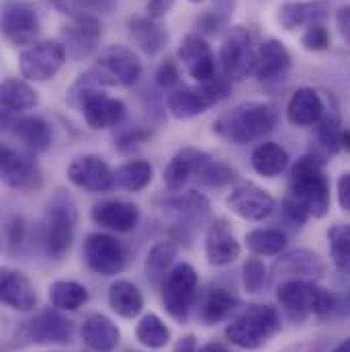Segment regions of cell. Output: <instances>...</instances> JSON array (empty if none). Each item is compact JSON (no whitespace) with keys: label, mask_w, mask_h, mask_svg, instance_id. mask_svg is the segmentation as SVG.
I'll return each mask as SVG.
<instances>
[{"label":"cell","mask_w":350,"mask_h":352,"mask_svg":"<svg viewBox=\"0 0 350 352\" xmlns=\"http://www.w3.org/2000/svg\"><path fill=\"white\" fill-rule=\"evenodd\" d=\"M326 156L318 152L303 154L289 173V195L297 199L309 217H326L332 203L330 180L326 176Z\"/></svg>","instance_id":"1"},{"label":"cell","mask_w":350,"mask_h":352,"mask_svg":"<svg viewBox=\"0 0 350 352\" xmlns=\"http://www.w3.org/2000/svg\"><path fill=\"white\" fill-rule=\"evenodd\" d=\"M276 109L268 102H242L213 121V133L230 144H252L274 131Z\"/></svg>","instance_id":"2"},{"label":"cell","mask_w":350,"mask_h":352,"mask_svg":"<svg viewBox=\"0 0 350 352\" xmlns=\"http://www.w3.org/2000/svg\"><path fill=\"white\" fill-rule=\"evenodd\" d=\"M76 226L78 209L74 199L66 190H58L52 197L41 223L43 250L52 261H62L70 252L76 236Z\"/></svg>","instance_id":"3"},{"label":"cell","mask_w":350,"mask_h":352,"mask_svg":"<svg viewBox=\"0 0 350 352\" xmlns=\"http://www.w3.org/2000/svg\"><path fill=\"white\" fill-rule=\"evenodd\" d=\"M276 299L291 320L303 322L307 316H326L334 309L332 293L311 278H289L276 289Z\"/></svg>","instance_id":"4"},{"label":"cell","mask_w":350,"mask_h":352,"mask_svg":"<svg viewBox=\"0 0 350 352\" xmlns=\"http://www.w3.org/2000/svg\"><path fill=\"white\" fill-rule=\"evenodd\" d=\"M281 332V314L272 305H248L226 328V338L244 351H259Z\"/></svg>","instance_id":"5"},{"label":"cell","mask_w":350,"mask_h":352,"mask_svg":"<svg viewBox=\"0 0 350 352\" xmlns=\"http://www.w3.org/2000/svg\"><path fill=\"white\" fill-rule=\"evenodd\" d=\"M90 74L100 87L129 88L142 78V62L127 45H109L92 62Z\"/></svg>","instance_id":"6"},{"label":"cell","mask_w":350,"mask_h":352,"mask_svg":"<svg viewBox=\"0 0 350 352\" xmlns=\"http://www.w3.org/2000/svg\"><path fill=\"white\" fill-rule=\"evenodd\" d=\"M219 66L232 82H242L256 72V50L246 27L228 29L219 47Z\"/></svg>","instance_id":"7"},{"label":"cell","mask_w":350,"mask_h":352,"mask_svg":"<svg viewBox=\"0 0 350 352\" xmlns=\"http://www.w3.org/2000/svg\"><path fill=\"white\" fill-rule=\"evenodd\" d=\"M199 287V274L188 263L175 264L168 276L162 283V303L168 316L178 324H186Z\"/></svg>","instance_id":"8"},{"label":"cell","mask_w":350,"mask_h":352,"mask_svg":"<svg viewBox=\"0 0 350 352\" xmlns=\"http://www.w3.org/2000/svg\"><path fill=\"white\" fill-rule=\"evenodd\" d=\"M66 58V50L60 41L39 39L19 54V70L29 82H47L62 70Z\"/></svg>","instance_id":"9"},{"label":"cell","mask_w":350,"mask_h":352,"mask_svg":"<svg viewBox=\"0 0 350 352\" xmlns=\"http://www.w3.org/2000/svg\"><path fill=\"white\" fill-rule=\"evenodd\" d=\"M37 154H31L29 150L12 148L8 144L0 146V176L6 186L19 190V192H31L41 186L43 176L37 164Z\"/></svg>","instance_id":"10"},{"label":"cell","mask_w":350,"mask_h":352,"mask_svg":"<svg viewBox=\"0 0 350 352\" xmlns=\"http://www.w3.org/2000/svg\"><path fill=\"white\" fill-rule=\"evenodd\" d=\"M83 254L87 266L100 274V276H115L123 272L127 264V250L125 246L105 232H92L85 238Z\"/></svg>","instance_id":"11"},{"label":"cell","mask_w":350,"mask_h":352,"mask_svg":"<svg viewBox=\"0 0 350 352\" xmlns=\"http://www.w3.org/2000/svg\"><path fill=\"white\" fill-rule=\"evenodd\" d=\"M19 336L31 344H70L74 338V324L60 314V309H43L19 328Z\"/></svg>","instance_id":"12"},{"label":"cell","mask_w":350,"mask_h":352,"mask_svg":"<svg viewBox=\"0 0 350 352\" xmlns=\"http://www.w3.org/2000/svg\"><path fill=\"white\" fill-rule=\"evenodd\" d=\"M2 35L10 45L29 47L39 41L41 23L37 12L23 2H4L2 6Z\"/></svg>","instance_id":"13"},{"label":"cell","mask_w":350,"mask_h":352,"mask_svg":"<svg viewBox=\"0 0 350 352\" xmlns=\"http://www.w3.org/2000/svg\"><path fill=\"white\" fill-rule=\"evenodd\" d=\"M102 37V27L98 16H72L70 23L62 27L60 43L70 60H85L98 50Z\"/></svg>","instance_id":"14"},{"label":"cell","mask_w":350,"mask_h":352,"mask_svg":"<svg viewBox=\"0 0 350 352\" xmlns=\"http://www.w3.org/2000/svg\"><path fill=\"white\" fill-rule=\"evenodd\" d=\"M68 180L90 195H102L117 186L115 170H111V166L94 154L74 158L68 166Z\"/></svg>","instance_id":"15"},{"label":"cell","mask_w":350,"mask_h":352,"mask_svg":"<svg viewBox=\"0 0 350 352\" xmlns=\"http://www.w3.org/2000/svg\"><path fill=\"white\" fill-rule=\"evenodd\" d=\"M2 129L10 133L31 154H41L52 148V140H54L52 125L37 115L14 117L2 113Z\"/></svg>","instance_id":"16"},{"label":"cell","mask_w":350,"mask_h":352,"mask_svg":"<svg viewBox=\"0 0 350 352\" xmlns=\"http://www.w3.org/2000/svg\"><path fill=\"white\" fill-rule=\"evenodd\" d=\"M226 203L232 209V213L246 221H263L274 211L272 195L250 180H240L228 195Z\"/></svg>","instance_id":"17"},{"label":"cell","mask_w":350,"mask_h":352,"mask_svg":"<svg viewBox=\"0 0 350 352\" xmlns=\"http://www.w3.org/2000/svg\"><path fill=\"white\" fill-rule=\"evenodd\" d=\"M178 60L197 85H203L217 74L213 50L199 33H188L182 37L178 45Z\"/></svg>","instance_id":"18"},{"label":"cell","mask_w":350,"mask_h":352,"mask_svg":"<svg viewBox=\"0 0 350 352\" xmlns=\"http://www.w3.org/2000/svg\"><path fill=\"white\" fill-rule=\"evenodd\" d=\"M242 246L226 217H215L209 221L205 232V258L211 266H228L238 261Z\"/></svg>","instance_id":"19"},{"label":"cell","mask_w":350,"mask_h":352,"mask_svg":"<svg viewBox=\"0 0 350 352\" xmlns=\"http://www.w3.org/2000/svg\"><path fill=\"white\" fill-rule=\"evenodd\" d=\"M140 217H142L140 207L121 199L100 201L90 211V219L94 226H98L100 230L115 232V234L133 232L140 223Z\"/></svg>","instance_id":"20"},{"label":"cell","mask_w":350,"mask_h":352,"mask_svg":"<svg viewBox=\"0 0 350 352\" xmlns=\"http://www.w3.org/2000/svg\"><path fill=\"white\" fill-rule=\"evenodd\" d=\"M293 66L291 52L281 39H266L256 50V80L263 85H278L287 80Z\"/></svg>","instance_id":"21"},{"label":"cell","mask_w":350,"mask_h":352,"mask_svg":"<svg viewBox=\"0 0 350 352\" xmlns=\"http://www.w3.org/2000/svg\"><path fill=\"white\" fill-rule=\"evenodd\" d=\"M0 299L6 307L29 314L37 307V289L33 280L19 268L4 266L0 270Z\"/></svg>","instance_id":"22"},{"label":"cell","mask_w":350,"mask_h":352,"mask_svg":"<svg viewBox=\"0 0 350 352\" xmlns=\"http://www.w3.org/2000/svg\"><path fill=\"white\" fill-rule=\"evenodd\" d=\"M90 129H113L123 123L127 107L121 98L109 96L102 88L92 92L80 109Z\"/></svg>","instance_id":"23"},{"label":"cell","mask_w":350,"mask_h":352,"mask_svg":"<svg viewBox=\"0 0 350 352\" xmlns=\"http://www.w3.org/2000/svg\"><path fill=\"white\" fill-rule=\"evenodd\" d=\"M328 0H291L281 4L276 10V21L285 31L307 29L309 25L324 23L330 16Z\"/></svg>","instance_id":"24"},{"label":"cell","mask_w":350,"mask_h":352,"mask_svg":"<svg viewBox=\"0 0 350 352\" xmlns=\"http://www.w3.org/2000/svg\"><path fill=\"white\" fill-rule=\"evenodd\" d=\"M272 272L283 278H311L318 280L326 274V263L322 256L307 248H295L285 254L272 264Z\"/></svg>","instance_id":"25"},{"label":"cell","mask_w":350,"mask_h":352,"mask_svg":"<svg viewBox=\"0 0 350 352\" xmlns=\"http://www.w3.org/2000/svg\"><path fill=\"white\" fill-rule=\"evenodd\" d=\"M127 33L131 41L138 45V50L144 52L148 58H156L160 52H164L171 39L168 29L158 19H152L150 14L131 16L127 21Z\"/></svg>","instance_id":"26"},{"label":"cell","mask_w":350,"mask_h":352,"mask_svg":"<svg viewBox=\"0 0 350 352\" xmlns=\"http://www.w3.org/2000/svg\"><path fill=\"white\" fill-rule=\"evenodd\" d=\"M285 111L293 127H316L326 111V102L316 88L301 87L289 96Z\"/></svg>","instance_id":"27"},{"label":"cell","mask_w":350,"mask_h":352,"mask_svg":"<svg viewBox=\"0 0 350 352\" xmlns=\"http://www.w3.org/2000/svg\"><path fill=\"white\" fill-rule=\"evenodd\" d=\"M80 338L88 351L113 352L121 342V330L105 314H90L83 322Z\"/></svg>","instance_id":"28"},{"label":"cell","mask_w":350,"mask_h":352,"mask_svg":"<svg viewBox=\"0 0 350 352\" xmlns=\"http://www.w3.org/2000/svg\"><path fill=\"white\" fill-rule=\"evenodd\" d=\"M166 107H168V113L175 119L182 121V119H193V117L203 115L205 111L215 107V102L205 92V88L197 85V87L175 88L166 96Z\"/></svg>","instance_id":"29"},{"label":"cell","mask_w":350,"mask_h":352,"mask_svg":"<svg viewBox=\"0 0 350 352\" xmlns=\"http://www.w3.org/2000/svg\"><path fill=\"white\" fill-rule=\"evenodd\" d=\"M109 307L123 320H133L144 311V295L142 291L125 278H117L107 293Z\"/></svg>","instance_id":"30"},{"label":"cell","mask_w":350,"mask_h":352,"mask_svg":"<svg viewBox=\"0 0 350 352\" xmlns=\"http://www.w3.org/2000/svg\"><path fill=\"white\" fill-rule=\"evenodd\" d=\"M37 102L39 96L35 88L21 78H6L0 87V104H2V113L6 115L19 117L21 113L35 109Z\"/></svg>","instance_id":"31"},{"label":"cell","mask_w":350,"mask_h":352,"mask_svg":"<svg viewBox=\"0 0 350 352\" xmlns=\"http://www.w3.org/2000/svg\"><path fill=\"white\" fill-rule=\"evenodd\" d=\"M289 152L274 142H263L259 144L250 154V164L256 175L264 178H276L289 168Z\"/></svg>","instance_id":"32"},{"label":"cell","mask_w":350,"mask_h":352,"mask_svg":"<svg viewBox=\"0 0 350 352\" xmlns=\"http://www.w3.org/2000/svg\"><path fill=\"white\" fill-rule=\"evenodd\" d=\"M176 256H178V244L175 240H158L146 258V274L152 287H162L168 272L175 268Z\"/></svg>","instance_id":"33"},{"label":"cell","mask_w":350,"mask_h":352,"mask_svg":"<svg viewBox=\"0 0 350 352\" xmlns=\"http://www.w3.org/2000/svg\"><path fill=\"white\" fill-rule=\"evenodd\" d=\"M47 299H50L52 307H56L60 311H78L83 305H87L88 289L78 280L60 278L50 285Z\"/></svg>","instance_id":"34"},{"label":"cell","mask_w":350,"mask_h":352,"mask_svg":"<svg viewBox=\"0 0 350 352\" xmlns=\"http://www.w3.org/2000/svg\"><path fill=\"white\" fill-rule=\"evenodd\" d=\"M164 209L178 215V223H193L199 226L209 219V201L199 195L197 190H190L184 197H175L164 203Z\"/></svg>","instance_id":"35"},{"label":"cell","mask_w":350,"mask_h":352,"mask_svg":"<svg viewBox=\"0 0 350 352\" xmlns=\"http://www.w3.org/2000/svg\"><path fill=\"white\" fill-rule=\"evenodd\" d=\"M344 129H347V127L342 125V119H340L338 109L326 107L322 119H320L318 125H316V140H318L320 148H322L326 154H330V156L342 152Z\"/></svg>","instance_id":"36"},{"label":"cell","mask_w":350,"mask_h":352,"mask_svg":"<svg viewBox=\"0 0 350 352\" xmlns=\"http://www.w3.org/2000/svg\"><path fill=\"white\" fill-rule=\"evenodd\" d=\"M197 154V148H182L168 162V166L164 168V186L168 188V192H180L184 184L195 176Z\"/></svg>","instance_id":"37"},{"label":"cell","mask_w":350,"mask_h":352,"mask_svg":"<svg viewBox=\"0 0 350 352\" xmlns=\"http://www.w3.org/2000/svg\"><path fill=\"white\" fill-rule=\"evenodd\" d=\"M240 301L226 289H211L201 305V322L205 326H215L223 320H228L236 309Z\"/></svg>","instance_id":"38"},{"label":"cell","mask_w":350,"mask_h":352,"mask_svg":"<svg viewBox=\"0 0 350 352\" xmlns=\"http://www.w3.org/2000/svg\"><path fill=\"white\" fill-rule=\"evenodd\" d=\"M195 178L211 188H219L226 184H232L236 180V173L234 168H230L228 164L211 158L207 152L199 150L197 154V164H195Z\"/></svg>","instance_id":"39"},{"label":"cell","mask_w":350,"mask_h":352,"mask_svg":"<svg viewBox=\"0 0 350 352\" xmlns=\"http://www.w3.org/2000/svg\"><path fill=\"white\" fill-rule=\"evenodd\" d=\"M246 248L254 256H278L287 248V236L276 228H259L246 234Z\"/></svg>","instance_id":"40"},{"label":"cell","mask_w":350,"mask_h":352,"mask_svg":"<svg viewBox=\"0 0 350 352\" xmlns=\"http://www.w3.org/2000/svg\"><path fill=\"white\" fill-rule=\"evenodd\" d=\"M135 338L140 344L152 351H160L171 342V328L156 314H146L135 326Z\"/></svg>","instance_id":"41"},{"label":"cell","mask_w":350,"mask_h":352,"mask_svg":"<svg viewBox=\"0 0 350 352\" xmlns=\"http://www.w3.org/2000/svg\"><path fill=\"white\" fill-rule=\"evenodd\" d=\"M154 178V168L148 160H129L115 170L117 186L127 192L144 190Z\"/></svg>","instance_id":"42"},{"label":"cell","mask_w":350,"mask_h":352,"mask_svg":"<svg viewBox=\"0 0 350 352\" xmlns=\"http://www.w3.org/2000/svg\"><path fill=\"white\" fill-rule=\"evenodd\" d=\"M328 246L332 264L342 272L350 274V226L349 223H334L328 230Z\"/></svg>","instance_id":"43"},{"label":"cell","mask_w":350,"mask_h":352,"mask_svg":"<svg viewBox=\"0 0 350 352\" xmlns=\"http://www.w3.org/2000/svg\"><path fill=\"white\" fill-rule=\"evenodd\" d=\"M119 0H52V4L72 16H102V14H111L117 8Z\"/></svg>","instance_id":"44"},{"label":"cell","mask_w":350,"mask_h":352,"mask_svg":"<svg viewBox=\"0 0 350 352\" xmlns=\"http://www.w3.org/2000/svg\"><path fill=\"white\" fill-rule=\"evenodd\" d=\"M242 283H244V289L248 293H261L264 289V285L268 283V272H266V266L261 258L252 256V258H246L242 264Z\"/></svg>","instance_id":"45"},{"label":"cell","mask_w":350,"mask_h":352,"mask_svg":"<svg viewBox=\"0 0 350 352\" xmlns=\"http://www.w3.org/2000/svg\"><path fill=\"white\" fill-rule=\"evenodd\" d=\"M301 45L307 52H326L330 47V31L324 23L309 25L301 33Z\"/></svg>","instance_id":"46"},{"label":"cell","mask_w":350,"mask_h":352,"mask_svg":"<svg viewBox=\"0 0 350 352\" xmlns=\"http://www.w3.org/2000/svg\"><path fill=\"white\" fill-rule=\"evenodd\" d=\"M226 25H228V19L219 14L217 10H207L197 19L199 35H217Z\"/></svg>","instance_id":"47"},{"label":"cell","mask_w":350,"mask_h":352,"mask_svg":"<svg viewBox=\"0 0 350 352\" xmlns=\"http://www.w3.org/2000/svg\"><path fill=\"white\" fill-rule=\"evenodd\" d=\"M150 138V131L142 129V127H131L127 131H123L117 140H115V148H119L121 152H131L133 148H138L140 144H144Z\"/></svg>","instance_id":"48"},{"label":"cell","mask_w":350,"mask_h":352,"mask_svg":"<svg viewBox=\"0 0 350 352\" xmlns=\"http://www.w3.org/2000/svg\"><path fill=\"white\" fill-rule=\"evenodd\" d=\"M180 82V70L175 60H166L160 64V68L156 70V85L164 90H171Z\"/></svg>","instance_id":"49"},{"label":"cell","mask_w":350,"mask_h":352,"mask_svg":"<svg viewBox=\"0 0 350 352\" xmlns=\"http://www.w3.org/2000/svg\"><path fill=\"white\" fill-rule=\"evenodd\" d=\"M283 215L287 217V221H291L293 226H303V223H307V219H309V213L305 211V207L297 201V199H293L291 195H287L285 199H283Z\"/></svg>","instance_id":"50"},{"label":"cell","mask_w":350,"mask_h":352,"mask_svg":"<svg viewBox=\"0 0 350 352\" xmlns=\"http://www.w3.org/2000/svg\"><path fill=\"white\" fill-rule=\"evenodd\" d=\"M336 197H338L340 209L350 213V170L338 176V182H336Z\"/></svg>","instance_id":"51"},{"label":"cell","mask_w":350,"mask_h":352,"mask_svg":"<svg viewBox=\"0 0 350 352\" xmlns=\"http://www.w3.org/2000/svg\"><path fill=\"white\" fill-rule=\"evenodd\" d=\"M23 234H25V221L23 217H12L6 226V240L10 246H19L23 242Z\"/></svg>","instance_id":"52"},{"label":"cell","mask_w":350,"mask_h":352,"mask_svg":"<svg viewBox=\"0 0 350 352\" xmlns=\"http://www.w3.org/2000/svg\"><path fill=\"white\" fill-rule=\"evenodd\" d=\"M326 351V340L322 338H307L301 342H295L291 346H287L285 351L281 352H324Z\"/></svg>","instance_id":"53"},{"label":"cell","mask_w":350,"mask_h":352,"mask_svg":"<svg viewBox=\"0 0 350 352\" xmlns=\"http://www.w3.org/2000/svg\"><path fill=\"white\" fill-rule=\"evenodd\" d=\"M334 21H336V27H338L342 39L350 45V4H342V6L336 10Z\"/></svg>","instance_id":"54"},{"label":"cell","mask_w":350,"mask_h":352,"mask_svg":"<svg viewBox=\"0 0 350 352\" xmlns=\"http://www.w3.org/2000/svg\"><path fill=\"white\" fill-rule=\"evenodd\" d=\"M175 2L176 0H148L146 10H148V14H150L152 19L162 21V19L171 12V8L175 6Z\"/></svg>","instance_id":"55"},{"label":"cell","mask_w":350,"mask_h":352,"mask_svg":"<svg viewBox=\"0 0 350 352\" xmlns=\"http://www.w3.org/2000/svg\"><path fill=\"white\" fill-rule=\"evenodd\" d=\"M175 352H199V346H197V338L193 334L188 336H182L178 342H176Z\"/></svg>","instance_id":"56"},{"label":"cell","mask_w":350,"mask_h":352,"mask_svg":"<svg viewBox=\"0 0 350 352\" xmlns=\"http://www.w3.org/2000/svg\"><path fill=\"white\" fill-rule=\"evenodd\" d=\"M199 352H230L228 351V346H223V344H219V342H207V344H203Z\"/></svg>","instance_id":"57"},{"label":"cell","mask_w":350,"mask_h":352,"mask_svg":"<svg viewBox=\"0 0 350 352\" xmlns=\"http://www.w3.org/2000/svg\"><path fill=\"white\" fill-rule=\"evenodd\" d=\"M332 352H350V338L342 340L340 344H336V346L332 349Z\"/></svg>","instance_id":"58"},{"label":"cell","mask_w":350,"mask_h":352,"mask_svg":"<svg viewBox=\"0 0 350 352\" xmlns=\"http://www.w3.org/2000/svg\"><path fill=\"white\" fill-rule=\"evenodd\" d=\"M342 150L350 152V129H344V138H342Z\"/></svg>","instance_id":"59"},{"label":"cell","mask_w":350,"mask_h":352,"mask_svg":"<svg viewBox=\"0 0 350 352\" xmlns=\"http://www.w3.org/2000/svg\"><path fill=\"white\" fill-rule=\"evenodd\" d=\"M188 2H193V4H199V2H203V0H188Z\"/></svg>","instance_id":"60"},{"label":"cell","mask_w":350,"mask_h":352,"mask_svg":"<svg viewBox=\"0 0 350 352\" xmlns=\"http://www.w3.org/2000/svg\"><path fill=\"white\" fill-rule=\"evenodd\" d=\"M349 301H350V293H349Z\"/></svg>","instance_id":"61"}]
</instances>
